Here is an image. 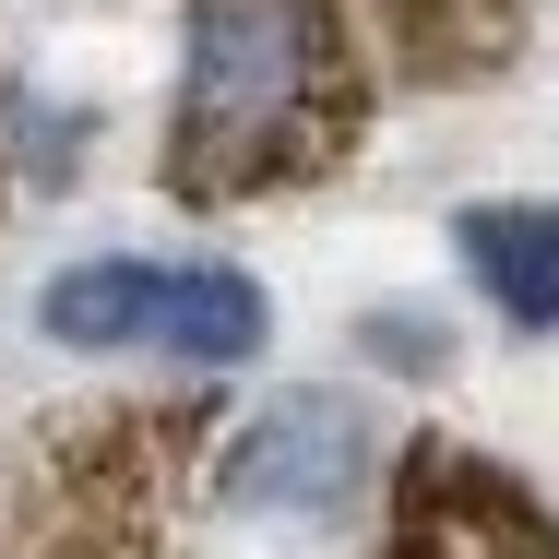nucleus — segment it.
Returning a JSON list of instances; mask_svg holds the SVG:
<instances>
[{"label":"nucleus","mask_w":559,"mask_h":559,"mask_svg":"<svg viewBox=\"0 0 559 559\" xmlns=\"http://www.w3.org/2000/svg\"><path fill=\"white\" fill-rule=\"evenodd\" d=\"M393 48L369 0H179V108L167 191L179 203H274L357 155L393 96Z\"/></svg>","instance_id":"1"},{"label":"nucleus","mask_w":559,"mask_h":559,"mask_svg":"<svg viewBox=\"0 0 559 559\" xmlns=\"http://www.w3.org/2000/svg\"><path fill=\"white\" fill-rule=\"evenodd\" d=\"M36 322L84 357H119V345H155V357H191V369H226L274 334V298L238 274V262H143V250H96V262H60L36 286Z\"/></svg>","instance_id":"2"},{"label":"nucleus","mask_w":559,"mask_h":559,"mask_svg":"<svg viewBox=\"0 0 559 559\" xmlns=\"http://www.w3.org/2000/svg\"><path fill=\"white\" fill-rule=\"evenodd\" d=\"M369 476H381V441L345 393H262L250 417L215 429V488L262 524H298V536L357 524Z\"/></svg>","instance_id":"3"},{"label":"nucleus","mask_w":559,"mask_h":559,"mask_svg":"<svg viewBox=\"0 0 559 559\" xmlns=\"http://www.w3.org/2000/svg\"><path fill=\"white\" fill-rule=\"evenodd\" d=\"M381 559H559V512L464 441H417L393 476V548Z\"/></svg>","instance_id":"4"},{"label":"nucleus","mask_w":559,"mask_h":559,"mask_svg":"<svg viewBox=\"0 0 559 559\" xmlns=\"http://www.w3.org/2000/svg\"><path fill=\"white\" fill-rule=\"evenodd\" d=\"M452 250L476 274V298L512 322V334H559V215L548 203H464Z\"/></svg>","instance_id":"5"}]
</instances>
